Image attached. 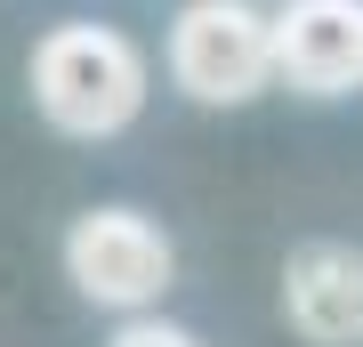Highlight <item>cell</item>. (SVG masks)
<instances>
[{"mask_svg": "<svg viewBox=\"0 0 363 347\" xmlns=\"http://www.w3.org/2000/svg\"><path fill=\"white\" fill-rule=\"evenodd\" d=\"M33 105L65 138H113L145 114V57L113 25H57L33 49Z\"/></svg>", "mask_w": 363, "mask_h": 347, "instance_id": "cell-1", "label": "cell"}, {"mask_svg": "<svg viewBox=\"0 0 363 347\" xmlns=\"http://www.w3.org/2000/svg\"><path fill=\"white\" fill-rule=\"evenodd\" d=\"M169 81L194 105H250L274 89V16L250 0H186L169 25Z\"/></svg>", "mask_w": 363, "mask_h": 347, "instance_id": "cell-2", "label": "cell"}, {"mask_svg": "<svg viewBox=\"0 0 363 347\" xmlns=\"http://www.w3.org/2000/svg\"><path fill=\"white\" fill-rule=\"evenodd\" d=\"M65 275L81 299H97V307H154L169 291V275H178V250H169V234L154 219H138V210H89V219H73L65 234Z\"/></svg>", "mask_w": 363, "mask_h": 347, "instance_id": "cell-3", "label": "cell"}, {"mask_svg": "<svg viewBox=\"0 0 363 347\" xmlns=\"http://www.w3.org/2000/svg\"><path fill=\"white\" fill-rule=\"evenodd\" d=\"M274 81L298 97H339L363 81V0H283L274 9Z\"/></svg>", "mask_w": 363, "mask_h": 347, "instance_id": "cell-4", "label": "cell"}, {"mask_svg": "<svg viewBox=\"0 0 363 347\" xmlns=\"http://www.w3.org/2000/svg\"><path fill=\"white\" fill-rule=\"evenodd\" d=\"M283 307L315 347H355L363 339V250L307 243L283 275Z\"/></svg>", "mask_w": 363, "mask_h": 347, "instance_id": "cell-5", "label": "cell"}, {"mask_svg": "<svg viewBox=\"0 0 363 347\" xmlns=\"http://www.w3.org/2000/svg\"><path fill=\"white\" fill-rule=\"evenodd\" d=\"M113 347H202L186 323H162V315H138V323H121V339Z\"/></svg>", "mask_w": 363, "mask_h": 347, "instance_id": "cell-6", "label": "cell"}]
</instances>
